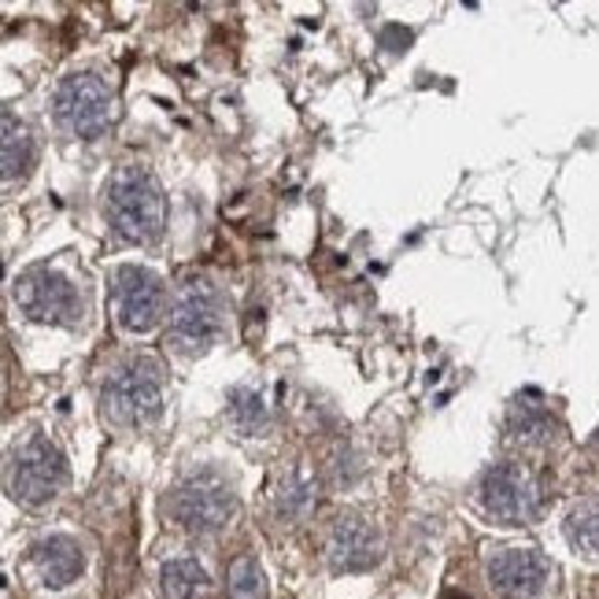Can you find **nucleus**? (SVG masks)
<instances>
[{"label":"nucleus","mask_w":599,"mask_h":599,"mask_svg":"<svg viewBox=\"0 0 599 599\" xmlns=\"http://www.w3.org/2000/svg\"><path fill=\"white\" fill-rule=\"evenodd\" d=\"M222 326H226V307L219 288L207 277H185L171 304V341L182 352H204L219 341Z\"/></svg>","instance_id":"7ed1b4c3"},{"label":"nucleus","mask_w":599,"mask_h":599,"mask_svg":"<svg viewBox=\"0 0 599 599\" xmlns=\"http://www.w3.org/2000/svg\"><path fill=\"white\" fill-rule=\"evenodd\" d=\"M230 418H233V426H237L241 433H252V429L263 422V404H260V396H255V393H244V388H237V393H233V404H230Z\"/></svg>","instance_id":"6ab92c4d"},{"label":"nucleus","mask_w":599,"mask_h":599,"mask_svg":"<svg viewBox=\"0 0 599 599\" xmlns=\"http://www.w3.org/2000/svg\"><path fill=\"white\" fill-rule=\"evenodd\" d=\"M111 307L126 333H149L163 318V282L144 266H119L111 277Z\"/></svg>","instance_id":"9d476101"},{"label":"nucleus","mask_w":599,"mask_h":599,"mask_svg":"<svg viewBox=\"0 0 599 599\" xmlns=\"http://www.w3.org/2000/svg\"><path fill=\"white\" fill-rule=\"evenodd\" d=\"M596 451H599V433H596Z\"/></svg>","instance_id":"412c9836"},{"label":"nucleus","mask_w":599,"mask_h":599,"mask_svg":"<svg viewBox=\"0 0 599 599\" xmlns=\"http://www.w3.org/2000/svg\"><path fill=\"white\" fill-rule=\"evenodd\" d=\"M160 588L166 599H204L211 592V577L196 559H171L160 570Z\"/></svg>","instance_id":"ddd939ff"},{"label":"nucleus","mask_w":599,"mask_h":599,"mask_svg":"<svg viewBox=\"0 0 599 599\" xmlns=\"http://www.w3.org/2000/svg\"><path fill=\"white\" fill-rule=\"evenodd\" d=\"M440 599H470V596H466V592H459V588H448V592H444Z\"/></svg>","instance_id":"aec40b11"},{"label":"nucleus","mask_w":599,"mask_h":599,"mask_svg":"<svg viewBox=\"0 0 599 599\" xmlns=\"http://www.w3.org/2000/svg\"><path fill=\"white\" fill-rule=\"evenodd\" d=\"M488 585L499 599H548L555 592V562L532 548H504L488 559Z\"/></svg>","instance_id":"1a4fd4ad"},{"label":"nucleus","mask_w":599,"mask_h":599,"mask_svg":"<svg viewBox=\"0 0 599 599\" xmlns=\"http://www.w3.org/2000/svg\"><path fill=\"white\" fill-rule=\"evenodd\" d=\"M104 415L115 426H149L163 410V377L152 359L119 366L104 385Z\"/></svg>","instance_id":"f03ea898"},{"label":"nucleus","mask_w":599,"mask_h":599,"mask_svg":"<svg viewBox=\"0 0 599 599\" xmlns=\"http://www.w3.org/2000/svg\"><path fill=\"white\" fill-rule=\"evenodd\" d=\"M274 510L277 518H304L311 507H315V485H311V477L304 470H288L282 477V485L274 488Z\"/></svg>","instance_id":"2eb2a0df"},{"label":"nucleus","mask_w":599,"mask_h":599,"mask_svg":"<svg viewBox=\"0 0 599 599\" xmlns=\"http://www.w3.org/2000/svg\"><path fill=\"white\" fill-rule=\"evenodd\" d=\"M38 163V144H33L30 130L16 122V115H4V182H22L30 166Z\"/></svg>","instance_id":"4468645a"},{"label":"nucleus","mask_w":599,"mask_h":599,"mask_svg":"<svg viewBox=\"0 0 599 599\" xmlns=\"http://www.w3.org/2000/svg\"><path fill=\"white\" fill-rule=\"evenodd\" d=\"M226 596L230 599H266V577L252 555H237V559L230 562Z\"/></svg>","instance_id":"dca6fc26"},{"label":"nucleus","mask_w":599,"mask_h":599,"mask_svg":"<svg viewBox=\"0 0 599 599\" xmlns=\"http://www.w3.org/2000/svg\"><path fill=\"white\" fill-rule=\"evenodd\" d=\"M104 215L122 241L152 244L163 233V189L141 163H122L104 189Z\"/></svg>","instance_id":"f257e3e1"},{"label":"nucleus","mask_w":599,"mask_h":599,"mask_svg":"<svg viewBox=\"0 0 599 599\" xmlns=\"http://www.w3.org/2000/svg\"><path fill=\"white\" fill-rule=\"evenodd\" d=\"M326 559L341 573L370 570L382 559V537H377V529L366 518L337 515L326 532Z\"/></svg>","instance_id":"9b49d317"},{"label":"nucleus","mask_w":599,"mask_h":599,"mask_svg":"<svg viewBox=\"0 0 599 599\" xmlns=\"http://www.w3.org/2000/svg\"><path fill=\"white\" fill-rule=\"evenodd\" d=\"M566 540L581 555L599 559V504H581L566 518Z\"/></svg>","instance_id":"f3484780"},{"label":"nucleus","mask_w":599,"mask_h":599,"mask_svg":"<svg viewBox=\"0 0 599 599\" xmlns=\"http://www.w3.org/2000/svg\"><path fill=\"white\" fill-rule=\"evenodd\" d=\"M510 429L529 444H548L555 437V418L532 404H515V410H510Z\"/></svg>","instance_id":"a211bd4d"},{"label":"nucleus","mask_w":599,"mask_h":599,"mask_svg":"<svg viewBox=\"0 0 599 599\" xmlns=\"http://www.w3.org/2000/svg\"><path fill=\"white\" fill-rule=\"evenodd\" d=\"M67 485V463L60 448L44 437L27 440L11 459L8 488L22 507H44L63 493Z\"/></svg>","instance_id":"0eeeda50"},{"label":"nucleus","mask_w":599,"mask_h":599,"mask_svg":"<svg viewBox=\"0 0 599 599\" xmlns=\"http://www.w3.org/2000/svg\"><path fill=\"white\" fill-rule=\"evenodd\" d=\"M16 304L33 322H52V326H74L82 318V300L74 285L52 266H30L16 277Z\"/></svg>","instance_id":"6e6552de"},{"label":"nucleus","mask_w":599,"mask_h":599,"mask_svg":"<svg viewBox=\"0 0 599 599\" xmlns=\"http://www.w3.org/2000/svg\"><path fill=\"white\" fill-rule=\"evenodd\" d=\"M111 111H115V100L97 74H67L52 93V115L74 138L104 133L111 126Z\"/></svg>","instance_id":"423d86ee"},{"label":"nucleus","mask_w":599,"mask_h":599,"mask_svg":"<svg viewBox=\"0 0 599 599\" xmlns=\"http://www.w3.org/2000/svg\"><path fill=\"white\" fill-rule=\"evenodd\" d=\"M166 507H171V518L185 532H215L230 521L237 499H233V488L226 477L204 466V470L189 474L185 481L174 488Z\"/></svg>","instance_id":"39448f33"},{"label":"nucleus","mask_w":599,"mask_h":599,"mask_svg":"<svg viewBox=\"0 0 599 599\" xmlns=\"http://www.w3.org/2000/svg\"><path fill=\"white\" fill-rule=\"evenodd\" d=\"M33 566H38L41 581L49 588H63L82 573L85 555L78 548V540H71V537H49L33 548Z\"/></svg>","instance_id":"f8f14e48"},{"label":"nucleus","mask_w":599,"mask_h":599,"mask_svg":"<svg viewBox=\"0 0 599 599\" xmlns=\"http://www.w3.org/2000/svg\"><path fill=\"white\" fill-rule=\"evenodd\" d=\"M544 481L526 463H499L481 477V507L504 526H526L544 510Z\"/></svg>","instance_id":"20e7f679"}]
</instances>
